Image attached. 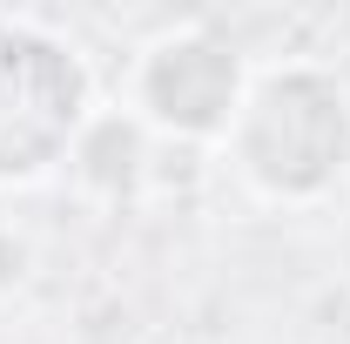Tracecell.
Returning a JSON list of instances; mask_svg holds the SVG:
<instances>
[{"instance_id":"cell-5","label":"cell","mask_w":350,"mask_h":344,"mask_svg":"<svg viewBox=\"0 0 350 344\" xmlns=\"http://www.w3.org/2000/svg\"><path fill=\"white\" fill-rule=\"evenodd\" d=\"M34 270H41V243H34V230L14 223V216H0V310L27 297Z\"/></svg>"},{"instance_id":"cell-1","label":"cell","mask_w":350,"mask_h":344,"mask_svg":"<svg viewBox=\"0 0 350 344\" xmlns=\"http://www.w3.org/2000/svg\"><path fill=\"white\" fill-rule=\"evenodd\" d=\"M222 156L262 210H323L350 182V82L317 54L256 68Z\"/></svg>"},{"instance_id":"cell-4","label":"cell","mask_w":350,"mask_h":344,"mask_svg":"<svg viewBox=\"0 0 350 344\" xmlns=\"http://www.w3.org/2000/svg\"><path fill=\"white\" fill-rule=\"evenodd\" d=\"M148 156H155V135L142 129L122 101H101L88 115L75 156H68V175H75V189H88L94 203H129L135 189L148 182Z\"/></svg>"},{"instance_id":"cell-2","label":"cell","mask_w":350,"mask_h":344,"mask_svg":"<svg viewBox=\"0 0 350 344\" xmlns=\"http://www.w3.org/2000/svg\"><path fill=\"white\" fill-rule=\"evenodd\" d=\"M94 108L101 95L81 47L34 14H0V196L68 175Z\"/></svg>"},{"instance_id":"cell-3","label":"cell","mask_w":350,"mask_h":344,"mask_svg":"<svg viewBox=\"0 0 350 344\" xmlns=\"http://www.w3.org/2000/svg\"><path fill=\"white\" fill-rule=\"evenodd\" d=\"M250 54L222 41L209 21H182L162 27L129 54L122 68V108L162 149H216L229 142L243 95H250Z\"/></svg>"}]
</instances>
